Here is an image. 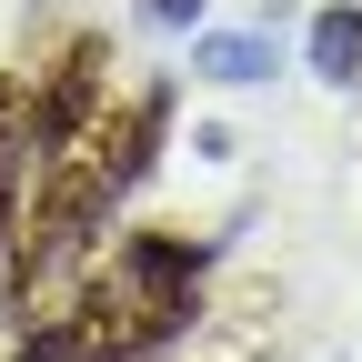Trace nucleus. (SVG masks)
<instances>
[{"label": "nucleus", "instance_id": "obj_1", "mask_svg": "<svg viewBox=\"0 0 362 362\" xmlns=\"http://www.w3.org/2000/svg\"><path fill=\"white\" fill-rule=\"evenodd\" d=\"M202 272H211V242H181V232L111 242V262H90L81 302L61 312V352L71 362H141V352H161L202 312Z\"/></svg>", "mask_w": 362, "mask_h": 362}, {"label": "nucleus", "instance_id": "obj_2", "mask_svg": "<svg viewBox=\"0 0 362 362\" xmlns=\"http://www.w3.org/2000/svg\"><path fill=\"white\" fill-rule=\"evenodd\" d=\"M101 71H111L101 40H71L51 61V81H30V161H61L71 141H90V121H101Z\"/></svg>", "mask_w": 362, "mask_h": 362}, {"label": "nucleus", "instance_id": "obj_3", "mask_svg": "<svg viewBox=\"0 0 362 362\" xmlns=\"http://www.w3.org/2000/svg\"><path fill=\"white\" fill-rule=\"evenodd\" d=\"M302 61H312V81H332V90L362 81V0H322V11H312Z\"/></svg>", "mask_w": 362, "mask_h": 362}, {"label": "nucleus", "instance_id": "obj_4", "mask_svg": "<svg viewBox=\"0 0 362 362\" xmlns=\"http://www.w3.org/2000/svg\"><path fill=\"white\" fill-rule=\"evenodd\" d=\"M202 71H211V81H272L282 51H272L262 30H221V40H202Z\"/></svg>", "mask_w": 362, "mask_h": 362}, {"label": "nucleus", "instance_id": "obj_5", "mask_svg": "<svg viewBox=\"0 0 362 362\" xmlns=\"http://www.w3.org/2000/svg\"><path fill=\"white\" fill-rule=\"evenodd\" d=\"M30 161V81H0V181H21Z\"/></svg>", "mask_w": 362, "mask_h": 362}, {"label": "nucleus", "instance_id": "obj_6", "mask_svg": "<svg viewBox=\"0 0 362 362\" xmlns=\"http://www.w3.org/2000/svg\"><path fill=\"white\" fill-rule=\"evenodd\" d=\"M141 11H151V21H171V30H192V21L211 11V0H141Z\"/></svg>", "mask_w": 362, "mask_h": 362}, {"label": "nucleus", "instance_id": "obj_7", "mask_svg": "<svg viewBox=\"0 0 362 362\" xmlns=\"http://www.w3.org/2000/svg\"><path fill=\"white\" fill-rule=\"evenodd\" d=\"M11 362H71V352H61V332H21V352H11Z\"/></svg>", "mask_w": 362, "mask_h": 362}]
</instances>
